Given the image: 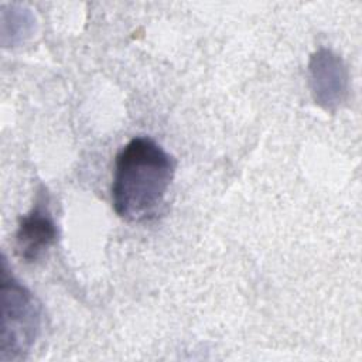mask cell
<instances>
[{
    "mask_svg": "<svg viewBox=\"0 0 362 362\" xmlns=\"http://www.w3.org/2000/svg\"><path fill=\"white\" fill-rule=\"evenodd\" d=\"M57 225L48 206L44 201H38L18 222L16 253L21 260L34 263L57 242Z\"/></svg>",
    "mask_w": 362,
    "mask_h": 362,
    "instance_id": "4",
    "label": "cell"
},
{
    "mask_svg": "<svg viewBox=\"0 0 362 362\" xmlns=\"http://www.w3.org/2000/svg\"><path fill=\"white\" fill-rule=\"evenodd\" d=\"M175 173V160L157 141L139 136L116 156L112 202L127 222H146L157 216Z\"/></svg>",
    "mask_w": 362,
    "mask_h": 362,
    "instance_id": "1",
    "label": "cell"
},
{
    "mask_svg": "<svg viewBox=\"0 0 362 362\" xmlns=\"http://www.w3.org/2000/svg\"><path fill=\"white\" fill-rule=\"evenodd\" d=\"M349 75L342 58L327 48L315 51L310 59V83L315 103L334 112L348 95Z\"/></svg>",
    "mask_w": 362,
    "mask_h": 362,
    "instance_id": "3",
    "label": "cell"
},
{
    "mask_svg": "<svg viewBox=\"0 0 362 362\" xmlns=\"http://www.w3.org/2000/svg\"><path fill=\"white\" fill-rule=\"evenodd\" d=\"M1 352L0 359L20 361L25 358L41 329V308L30 293L13 274H8L6 260L1 273Z\"/></svg>",
    "mask_w": 362,
    "mask_h": 362,
    "instance_id": "2",
    "label": "cell"
}]
</instances>
